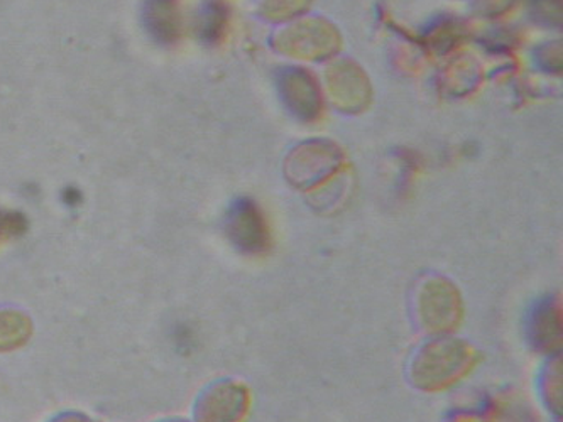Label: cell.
Masks as SVG:
<instances>
[{
    "label": "cell",
    "instance_id": "obj_4",
    "mask_svg": "<svg viewBox=\"0 0 563 422\" xmlns=\"http://www.w3.org/2000/svg\"><path fill=\"white\" fill-rule=\"evenodd\" d=\"M81 197L77 190H66L65 191V201L68 204H77L80 203Z\"/></svg>",
    "mask_w": 563,
    "mask_h": 422
},
{
    "label": "cell",
    "instance_id": "obj_1",
    "mask_svg": "<svg viewBox=\"0 0 563 422\" xmlns=\"http://www.w3.org/2000/svg\"><path fill=\"white\" fill-rule=\"evenodd\" d=\"M146 22L157 40L169 41L176 34L175 0H147Z\"/></svg>",
    "mask_w": 563,
    "mask_h": 422
},
{
    "label": "cell",
    "instance_id": "obj_3",
    "mask_svg": "<svg viewBox=\"0 0 563 422\" xmlns=\"http://www.w3.org/2000/svg\"><path fill=\"white\" fill-rule=\"evenodd\" d=\"M24 230H26L24 216L19 215V213H2L0 211V238L5 237V235L14 237Z\"/></svg>",
    "mask_w": 563,
    "mask_h": 422
},
{
    "label": "cell",
    "instance_id": "obj_2",
    "mask_svg": "<svg viewBox=\"0 0 563 422\" xmlns=\"http://www.w3.org/2000/svg\"><path fill=\"white\" fill-rule=\"evenodd\" d=\"M30 323L18 313H0V349L14 348L30 335Z\"/></svg>",
    "mask_w": 563,
    "mask_h": 422
}]
</instances>
